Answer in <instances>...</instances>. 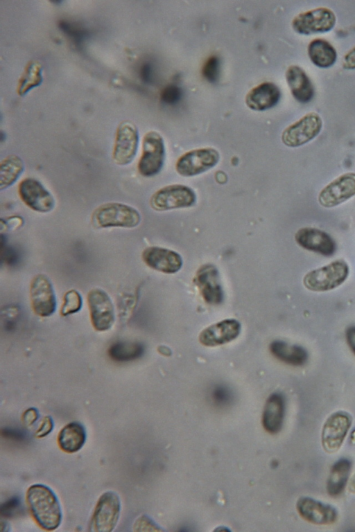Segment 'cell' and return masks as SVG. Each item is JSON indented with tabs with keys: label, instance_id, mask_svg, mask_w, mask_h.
I'll list each match as a JSON object with an SVG mask.
<instances>
[{
	"label": "cell",
	"instance_id": "1",
	"mask_svg": "<svg viewBox=\"0 0 355 532\" xmlns=\"http://www.w3.org/2000/svg\"><path fill=\"white\" fill-rule=\"evenodd\" d=\"M32 515L42 529L53 531L62 521V509L54 492L47 486L36 484L31 486L26 493Z\"/></svg>",
	"mask_w": 355,
	"mask_h": 532
},
{
	"label": "cell",
	"instance_id": "2",
	"mask_svg": "<svg viewBox=\"0 0 355 532\" xmlns=\"http://www.w3.org/2000/svg\"><path fill=\"white\" fill-rule=\"evenodd\" d=\"M141 220L137 209L120 202H107L98 206L92 213V222L98 229L121 227L132 229Z\"/></svg>",
	"mask_w": 355,
	"mask_h": 532
},
{
	"label": "cell",
	"instance_id": "3",
	"mask_svg": "<svg viewBox=\"0 0 355 532\" xmlns=\"http://www.w3.org/2000/svg\"><path fill=\"white\" fill-rule=\"evenodd\" d=\"M349 268L344 260L334 261L309 272L303 278L304 285L313 292H326L336 288L347 278Z\"/></svg>",
	"mask_w": 355,
	"mask_h": 532
},
{
	"label": "cell",
	"instance_id": "4",
	"mask_svg": "<svg viewBox=\"0 0 355 532\" xmlns=\"http://www.w3.org/2000/svg\"><path fill=\"white\" fill-rule=\"evenodd\" d=\"M165 159V146L162 136L155 131L145 134L142 152L138 162L139 174L145 177L157 175L162 169Z\"/></svg>",
	"mask_w": 355,
	"mask_h": 532
},
{
	"label": "cell",
	"instance_id": "5",
	"mask_svg": "<svg viewBox=\"0 0 355 532\" xmlns=\"http://www.w3.org/2000/svg\"><path fill=\"white\" fill-rule=\"evenodd\" d=\"M336 23V16L333 10L319 7L296 15L292 20L291 26L297 33L309 35L329 32Z\"/></svg>",
	"mask_w": 355,
	"mask_h": 532
},
{
	"label": "cell",
	"instance_id": "6",
	"mask_svg": "<svg viewBox=\"0 0 355 532\" xmlns=\"http://www.w3.org/2000/svg\"><path fill=\"white\" fill-rule=\"evenodd\" d=\"M121 513V500L114 491L101 495L95 506L89 523V531L110 532L114 529Z\"/></svg>",
	"mask_w": 355,
	"mask_h": 532
},
{
	"label": "cell",
	"instance_id": "7",
	"mask_svg": "<svg viewBox=\"0 0 355 532\" xmlns=\"http://www.w3.org/2000/svg\"><path fill=\"white\" fill-rule=\"evenodd\" d=\"M322 124V120L318 113L309 112L283 131L282 141L290 148L302 146L320 134Z\"/></svg>",
	"mask_w": 355,
	"mask_h": 532
},
{
	"label": "cell",
	"instance_id": "8",
	"mask_svg": "<svg viewBox=\"0 0 355 532\" xmlns=\"http://www.w3.org/2000/svg\"><path fill=\"white\" fill-rule=\"evenodd\" d=\"M196 202V195L192 188L182 184H173L156 191L150 200V204L153 209L162 211L190 207Z\"/></svg>",
	"mask_w": 355,
	"mask_h": 532
},
{
	"label": "cell",
	"instance_id": "9",
	"mask_svg": "<svg viewBox=\"0 0 355 532\" xmlns=\"http://www.w3.org/2000/svg\"><path fill=\"white\" fill-rule=\"evenodd\" d=\"M139 142L136 125L128 121L120 123L116 130L112 152L114 162L120 166L130 164L137 154Z\"/></svg>",
	"mask_w": 355,
	"mask_h": 532
},
{
	"label": "cell",
	"instance_id": "10",
	"mask_svg": "<svg viewBox=\"0 0 355 532\" xmlns=\"http://www.w3.org/2000/svg\"><path fill=\"white\" fill-rule=\"evenodd\" d=\"M18 194L28 208L37 213H49L55 206V200L51 193L33 177H26L19 182Z\"/></svg>",
	"mask_w": 355,
	"mask_h": 532
},
{
	"label": "cell",
	"instance_id": "11",
	"mask_svg": "<svg viewBox=\"0 0 355 532\" xmlns=\"http://www.w3.org/2000/svg\"><path fill=\"white\" fill-rule=\"evenodd\" d=\"M220 154L214 148H203L189 151L178 160L175 169L184 177H193L214 167L219 161Z\"/></svg>",
	"mask_w": 355,
	"mask_h": 532
},
{
	"label": "cell",
	"instance_id": "12",
	"mask_svg": "<svg viewBox=\"0 0 355 532\" xmlns=\"http://www.w3.org/2000/svg\"><path fill=\"white\" fill-rule=\"evenodd\" d=\"M355 195V173H344L326 185L319 193L318 200L324 208L335 207Z\"/></svg>",
	"mask_w": 355,
	"mask_h": 532
},
{
	"label": "cell",
	"instance_id": "13",
	"mask_svg": "<svg viewBox=\"0 0 355 532\" xmlns=\"http://www.w3.org/2000/svg\"><path fill=\"white\" fill-rule=\"evenodd\" d=\"M352 425V418L345 411L332 414L325 421L321 434L324 450L334 453L341 447Z\"/></svg>",
	"mask_w": 355,
	"mask_h": 532
},
{
	"label": "cell",
	"instance_id": "14",
	"mask_svg": "<svg viewBox=\"0 0 355 532\" xmlns=\"http://www.w3.org/2000/svg\"><path fill=\"white\" fill-rule=\"evenodd\" d=\"M92 326L98 331L110 329L115 319L114 309L108 294L99 288L92 289L87 296Z\"/></svg>",
	"mask_w": 355,
	"mask_h": 532
},
{
	"label": "cell",
	"instance_id": "15",
	"mask_svg": "<svg viewBox=\"0 0 355 532\" xmlns=\"http://www.w3.org/2000/svg\"><path fill=\"white\" fill-rule=\"evenodd\" d=\"M31 304L34 312L42 317H49L56 309V298L49 277L40 274L34 276L30 287Z\"/></svg>",
	"mask_w": 355,
	"mask_h": 532
},
{
	"label": "cell",
	"instance_id": "16",
	"mask_svg": "<svg viewBox=\"0 0 355 532\" xmlns=\"http://www.w3.org/2000/svg\"><path fill=\"white\" fill-rule=\"evenodd\" d=\"M194 283L202 297L210 305H219L224 299L219 272L212 264L202 265L196 272Z\"/></svg>",
	"mask_w": 355,
	"mask_h": 532
},
{
	"label": "cell",
	"instance_id": "17",
	"mask_svg": "<svg viewBox=\"0 0 355 532\" xmlns=\"http://www.w3.org/2000/svg\"><path fill=\"white\" fill-rule=\"evenodd\" d=\"M295 240L302 248L322 256L329 257L334 254L336 245L325 231L314 227H303L295 234Z\"/></svg>",
	"mask_w": 355,
	"mask_h": 532
},
{
	"label": "cell",
	"instance_id": "18",
	"mask_svg": "<svg viewBox=\"0 0 355 532\" xmlns=\"http://www.w3.org/2000/svg\"><path fill=\"white\" fill-rule=\"evenodd\" d=\"M141 257L147 266L165 274L178 272L183 264L182 258L178 253L160 247L146 248Z\"/></svg>",
	"mask_w": 355,
	"mask_h": 532
},
{
	"label": "cell",
	"instance_id": "19",
	"mask_svg": "<svg viewBox=\"0 0 355 532\" xmlns=\"http://www.w3.org/2000/svg\"><path fill=\"white\" fill-rule=\"evenodd\" d=\"M241 325L234 319H226L205 328L199 335L200 342L209 347L220 346L234 340L240 334Z\"/></svg>",
	"mask_w": 355,
	"mask_h": 532
},
{
	"label": "cell",
	"instance_id": "20",
	"mask_svg": "<svg viewBox=\"0 0 355 532\" xmlns=\"http://www.w3.org/2000/svg\"><path fill=\"white\" fill-rule=\"evenodd\" d=\"M296 507L298 513L304 520L314 524H331L338 517V513L332 506L311 497L300 498Z\"/></svg>",
	"mask_w": 355,
	"mask_h": 532
},
{
	"label": "cell",
	"instance_id": "21",
	"mask_svg": "<svg viewBox=\"0 0 355 532\" xmlns=\"http://www.w3.org/2000/svg\"><path fill=\"white\" fill-rule=\"evenodd\" d=\"M281 98L279 87L271 82H264L251 89L245 96L248 107L254 111H265L275 107Z\"/></svg>",
	"mask_w": 355,
	"mask_h": 532
},
{
	"label": "cell",
	"instance_id": "22",
	"mask_svg": "<svg viewBox=\"0 0 355 532\" xmlns=\"http://www.w3.org/2000/svg\"><path fill=\"white\" fill-rule=\"evenodd\" d=\"M286 80L293 97L299 103H309L314 97L313 85L305 72L298 65H291L285 73Z\"/></svg>",
	"mask_w": 355,
	"mask_h": 532
},
{
	"label": "cell",
	"instance_id": "23",
	"mask_svg": "<svg viewBox=\"0 0 355 532\" xmlns=\"http://www.w3.org/2000/svg\"><path fill=\"white\" fill-rule=\"evenodd\" d=\"M285 410L284 396L279 393H272L266 402L262 424L264 429L269 433H277L282 428Z\"/></svg>",
	"mask_w": 355,
	"mask_h": 532
},
{
	"label": "cell",
	"instance_id": "24",
	"mask_svg": "<svg viewBox=\"0 0 355 532\" xmlns=\"http://www.w3.org/2000/svg\"><path fill=\"white\" fill-rule=\"evenodd\" d=\"M272 355L287 364L299 366L304 365L308 359L305 348L297 344H290L281 340L271 342L269 346Z\"/></svg>",
	"mask_w": 355,
	"mask_h": 532
},
{
	"label": "cell",
	"instance_id": "25",
	"mask_svg": "<svg viewBox=\"0 0 355 532\" xmlns=\"http://www.w3.org/2000/svg\"><path fill=\"white\" fill-rule=\"evenodd\" d=\"M87 438L84 426L79 422L73 421L66 425L58 436L59 447L68 453L80 450L84 445Z\"/></svg>",
	"mask_w": 355,
	"mask_h": 532
},
{
	"label": "cell",
	"instance_id": "26",
	"mask_svg": "<svg viewBox=\"0 0 355 532\" xmlns=\"http://www.w3.org/2000/svg\"><path fill=\"white\" fill-rule=\"evenodd\" d=\"M307 53L311 62L319 68H329L337 60L336 48L328 41L321 38L309 42Z\"/></svg>",
	"mask_w": 355,
	"mask_h": 532
},
{
	"label": "cell",
	"instance_id": "27",
	"mask_svg": "<svg viewBox=\"0 0 355 532\" xmlns=\"http://www.w3.org/2000/svg\"><path fill=\"white\" fill-rule=\"evenodd\" d=\"M25 164L18 155L10 154L1 161L0 189L3 190L12 186L23 174Z\"/></svg>",
	"mask_w": 355,
	"mask_h": 532
},
{
	"label": "cell",
	"instance_id": "28",
	"mask_svg": "<svg viewBox=\"0 0 355 532\" xmlns=\"http://www.w3.org/2000/svg\"><path fill=\"white\" fill-rule=\"evenodd\" d=\"M351 466V462L346 459H341L332 466L327 482L329 495L336 497L343 492L349 479Z\"/></svg>",
	"mask_w": 355,
	"mask_h": 532
},
{
	"label": "cell",
	"instance_id": "29",
	"mask_svg": "<svg viewBox=\"0 0 355 532\" xmlns=\"http://www.w3.org/2000/svg\"><path fill=\"white\" fill-rule=\"evenodd\" d=\"M42 80V66L40 62L36 60L29 61L17 82L18 95H26L30 90L39 86Z\"/></svg>",
	"mask_w": 355,
	"mask_h": 532
},
{
	"label": "cell",
	"instance_id": "30",
	"mask_svg": "<svg viewBox=\"0 0 355 532\" xmlns=\"http://www.w3.org/2000/svg\"><path fill=\"white\" fill-rule=\"evenodd\" d=\"M144 352V346L138 342H118L108 350L111 359L116 362H128L139 358Z\"/></svg>",
	"mask_w": 355,
	"mask_h": 532
},
{
	"label": "cell",
	"instance_id": "31",
	"mask_svg": "<svg viewBox=\"0 0 355 532\" xmlns=\"http://www.w3.org/2000/svg\"><path fill=\"white\" fill-rule=\"evenodd\" d=\"M209 398L211 403L219 408H224L231 404L233 393L231 389L224 384H216L210 390Z\"/></svg>",
	"mask_w": 355,
	"mask_h": 532
},
{
	"label": "cell",
	"instance_id": "32",
	"mask_svg": "<svg viewBox=\"0 0 355 532\" xmlns=\"http://www.w3.org/2000/svg\"><path fill=\"white\" fill-rule=\"evenodd\" d=\"M83 304L82 297L75 290L68 291L64 296V303L61 309V314L67 316L78 312Z\"/></svg>",
	"mask_w": 355,
	"mask_h": 532
},
{
	"label": "cell",
	"instance_id": "33",
	"mask_svg": "<svg viewBox=\"0 0 355 532\" xmlns=\"http://www.w3.org/2000/svg\"><path fill=\"white\" fill-rule=\"evenodd\" d=\"M21 504L19 497H12L1 504V515L5 517H13L20 512Z\"/></svg>",
	"mask_w": 355,
	"mask_h": 532
},
{
	"label": "cell",
	"instance_id": "34",
	"mask_svg": "<svg viewBox=\"0 0 355 532\" xmlns=\"http://www.w3.org/2000/svg\"><path fill=\"white\" fill-rule=\"evenodd\" d=\"M219 60L216 57H211L202 68V75L209 82H215L219 74Z\"/></svg>",
	"mask_w": 355,
	"mask_h": 532
},
{
	"label": "cell",
	"instance_id": "35",
	"mask_svg": "<svg viewBox=\"0 0 355 532\" xmlns=\"http://www.w3.org/2000/svg\"><path fill=\"white\" fill-rule=\"evenodd\" d=\"M24 224V220L19 215H11L2 218L0 222L1 233L10 232L21 228Z\"/></svg>",
	"mask_w": 355,
	"mask_h": 532
},
{
	"label": "cell",
	"instance_id": "36",
	"mask_svg": "<svg viewBox=\"0 0 355 532\" xmlns=\"http://www.w3.org/2000/svg\"><path fill=\"white\" fill-rule=\"evenodd\" d=\"M180 98V90L178 87L170 85L164 89L162 94V100L168 103H174Z\"/></svg>",
	"mask_w": 355,
	"mask_h": 532
},
{
	"label": "cell",
	"instance_id": "37",
	"mask_svg": "<svg viewBox=\"0 0 355 532\" xmlns=\"http://www.w3.org/2000/svg\"><path fill=\"white\" fill-rule=\"evenodd\" d=\"M53 420L50 416L44 418L40 427L37 430L35 436L38 438L46 436L51 432L53 429Z\"/></svg>",
	"mask_w": 355,
	"mask_h": 532
},
{
	"label": "cell",
	"instance_id": "38",
	"mask_svg": "<svg viewBox=\"0 0 355 532\" xmlns=\"http://www.w3.org/2000/svg\"><path fill=\"white\" fill-rule=\"evenodd\" d=\"M134 531H150L157 530L155 527V524L149 520V518L145 515H143L138 518L134 525Z\"/></svg>",
	"mask_w": 355,
	"mask_h": 532
},
{
	"label": "cell",
	"instance_id": "39",
	"mask_svg": "<svg viewBox=\"0 0 355 532\" xmlns=\"http://www.w3.org/2000/svg\"><path fill=\"white\" fill-rule=\"evenodd\" d=\"M39 412L37 409L31 407L24 411L22 416V420L26 425L30 426L37 420Z\"/></svg>",
	"mask_w": 355,
	"mask_h": 532
},
{
	"label": "cell",
	"instance_id": "40",
	"mask_svg": "<svg viewBox=\"0 0 355 532\" xmlns=\"http://www.w3.org/2000/svg\"><path fill=\"white\" fill-rule=\"evenodd\" d=\"M343 67L347 70L355 69V46L345 54L343 61Z\"/></svg>",
	"mask_w": 355,
	"mask_h": 532
},
{
	"label": "cell",
	"instance_id": "41",
	"mask_svg": "<svg viewBox=\"0 0 355 532\" xmlns=\"http://www.w3.org/2000/svg\"><path fill=\"white\" fill-rule=\"evenodd\" d=\"M2 436L15 441H23L26 438L24 432L15 429H3Z\"/></svg>",
	"mask_w": 355,
	"mask_h": 532
},
{
	"label": "cell",
	"instance_id": "42",
	"mask_svg": "<svg viewBox=\"0 0 355 532\" xmlns=\"http://www.w3.org/2000/svg\"><path fill=\"white\" fill-rule=\"evenodd\" d=\"M347 344L355 355V326H350L345 330Z\"/></svg>",
	"mask_w": 355,
	"mask_h": 532
},
{
	"label": "cell",
	"instance_id": "43",
	"mask_svg": "<svg viewBox=\"0 0 355 532\" xmlns=\"http://www.w3.org/2000/svg\"><path fill=\"white\" fill-rule=\"evenodd\" d=\"M349 491L355 493V474L352 477L349 483Z\"/></svg>",
	"mask_w": 355,
	"mask_h": 532
},
{
	"label": "cell",
	"instance_id": "44",
	"mask_svg": "<svg viewBox=\"0 0 355 532\" xmlns=\"http://www.w3.org/2000/svg\"><path fill=\"white\" fill-rule=\"evenodd\" d=\"M351 441L355 443V430L352 432L351 434Z\"/></svg>",
	"mask_w": 355,
	"mask_h": 532
}]
</instances>
